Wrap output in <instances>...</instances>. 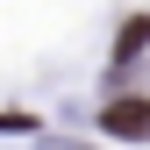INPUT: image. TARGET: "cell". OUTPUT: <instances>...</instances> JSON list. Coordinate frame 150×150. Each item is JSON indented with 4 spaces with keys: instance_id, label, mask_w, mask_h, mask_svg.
I'll return each instance as SVG.
<instances>
[{
    "instance_id": "obj_2",
    "label": "cell",
    "mask_w": 150,
    "mask_h": 150,
    "mask_svg": "<svg viewBox=\"0 0 150 150\" xmlns=\"http://www.w3.org/2000/svg\"><path fill=\"white\" fill-rule=\"evenodd\" d=\"M143 43H150V22H143V14H136V22H129V29H122V57H136V50H143Z\"/></svg>"
},
{
    "instance_id": "obj_1",
    "label": "cell",
    "mask_w": 150,
    "mask_h": 150,
    "mask_svg": "<svg viewBox=\"0 0 150 150\" xmlns=\"http://www.w3.org/2000/svg\"><path fill=\"white\" fill-rule=\"evenodd\" d=\"M100 129L107 136H129V143H150V100H107Z\"/></svg>"
},
{
    "instance_id": "obj_3",
    "label": "cell",
    "mask_w": 150,
    "mask_h": 150,
    "mask_svg": "<svg viewBox=\"0 0 150 150\" xmlns=\"http://www.w3.org/2000/svg\"><path fill=\"white\" fill-rule=\"evenodd\" d=\"M0 129H29V136H36V122H29V115H0Z\"/></svg>"
}]
</instances>
